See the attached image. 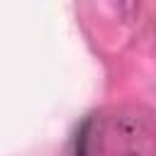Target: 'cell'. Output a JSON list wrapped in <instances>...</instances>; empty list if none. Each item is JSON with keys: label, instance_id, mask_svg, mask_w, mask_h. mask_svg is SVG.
<instances>
[{"label": "cell", "instance_id": "cell-1", "mask_svg": "<svg viewBox=\"0 0 156 156\" xmlns=\"http://www.w3.org/2000/svg\"><path fill=\"white\" fill-rule=\"evenodd\" d=\"M154 119L146 107L90 112L71 139V156H151Z\"/></svg>", "mask_w": 156, "mask_h": 156}]
</instances>
